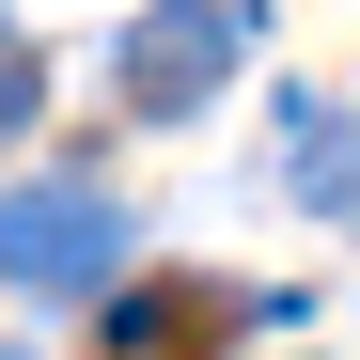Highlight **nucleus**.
Instances as JSON below:
<instances>
[{
  "mask_svg": "<svg viewBox=\"0 0 360 360\" xmlns=\"http://www.w3.org/2000/svg\"><path fill=\"white\" fill-rule=\"evenodd\" d=\"M0 360H32V345H0Z\"/></svg>",
  "mask_w": 360,
  "mask_h": 360,
  "instance_id": "obj_6",
  "label": "nucleus"
},
{
  "mask_svg": "<svg viewBox=\"0 0 360 360\" xmlns=\"http://www.w3.org/2000/svg\"><path fill=\"white\" fill-rule=\"evenodd\" d=\"M251 32H266V0H141L126 47H110V94H126L141 126H188V110L251 63Z\"/></svg>",
  "mask_w": 360,
  "mask_h": 360,
  "instance_id": "obj_1",
  "label": "nucleus"
},
{
  "mask_svg": "<svg viewBox=\"0 0 360 360\" xmlns=\"http://www.w3.org/2000/svg\"><path fill=\"white\" fill-rule=\"evenodd\" d=\"M282 188L314 204V219H345V235H360V126H345L329 94H297V110H282Z\"/></svg>",
  "mask_w": 360,
  "mask_h": 360,
  "instance_id": "obj_4",
  "label": "nucleus"
},
{
  "mask_svg": "<svg viewBox=\"0 0 360 360\" xmlns=\"http://www.w3.org/2000/svg\"><path fill=\"white\" fill-rule=\"evenodd\" d=\"M110 266H126V204H110L94 172L0 188V282H32V297H94Z\"/></svg>",
  "mask_w": 360,
  "mask_h": 360,
  "instance_id": "obj_2",
  "label": "nucleus"
},
{
  "mask_svg": "<svg viewBox=\"0 0 360 360\" xmlns=\"http://www.w3.org/2000/svg\"><path fill=\"white\" fill-rule=\"evenodd\" d=\"M32 110H47V47H32L16 16H0V141H16V126H32Z\"/></svg>",
  "mask_w": 360,
  "mask_h": 360,
  "instance_id": "obj_5",
  "label": "nucleus"
},
{
  "mask_svg": "<svg viewBox=\"0 0 360 360\" xmlns=\"http://www.w3.org/2000/svg\"><path fill=\"white\" fill-rule=\"evenodd\" d=\"M219 329H235L219 282H141V297H110V360H219Z\"/></svg>",
  "mask_w": 360,
  "mask_h": 360,
  "instance_id": "obj_3",
  "label": "nucleus"
}]
</instances>
